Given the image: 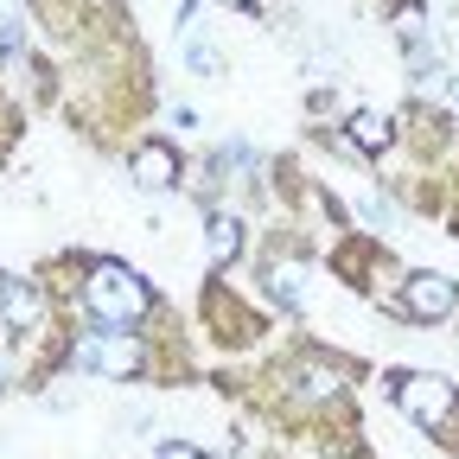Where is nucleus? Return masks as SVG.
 <instances>
[{
	"instance_id": "nucleus-1",
	"label": "nucleus",
	"mask_w": 459,
	"mask_h": 459,
	"mask_svg": "<svg viewBox=\"0 0 459 459\" xmlns=\"http://www.w3.org/2000/svg\"><path fill=\"white\" fill-rule=\"evenodd\" d=\"M83 300H90V313H96L102 325H134V319L147 313V287H141L122 262H96L90 281H83Z\"/></svg>"
},
{
	"instance_id": "nucleus-2",
	"label": "nucleus",
	"mask_w": 459,
	"mask_h": 459,
	"mask_svg": "<svg viewBox=\"0 0 459 459\" xmlns=\"http://www.w3.org/2000/svg\"><path fill=\"white\" fill-rule=\"evenodd\" d=\"M395 402H402V415H409V421L440 428V421L453 415V383H446V377H428V370L395 377Z\"/></svg>"
},
{
	"instance_id": "nucleus-3",
	"label": "nucleus",
	"mask_w": 459,
	"mask_h": 459,
	"mask_svg": "<svg viewBox=\"0 0 459 459\" xmlns=\"http://www.w3.org/2000/svg\"><path fill=\"white\" fill-rule=\"evenodd\" d=\"M77 370H102V377H134L141 370V344L128 332H90L77 344Z\"/></svg>"
},
{
	"instance_id": "nucleus-4",
	"label": "nucleus",
	"mask_w": 459,
	"mask_h": 459,
	"mask_svg": "<svg viewBox=\"0 0 459 459\" xmlns=\"http://www.w3.org/2000/svg\"><path fill=\"white\" fill-rule=\"evenodd\" d=\"M402 307H409L415 319H446L459 307V287L446 274H409V287H402Z\"/></svg>"
},
{
	"instance_id": "nucleus-5",
	"label": "nucleus",
	"mask_w": 459,
	"mask_h": 459,
	"mask_svg": "<svg viewBox=\"0 0 459 459\" xmlns=\"http://www.w3.org/2000/svg\"><path fill=\"white\" fill-rule=\"evenodd\" d=\"M134 179H141L147 192H160V186H172V179H179V153H172L166 141H147V147L134 153Z\"/></svg>"
},
{
	"instance_id": "nucleus-6",
	"label": "nucleus",
	"mask_w": 459,
	"mask_h": 459,
	"mask_svg": "<svg viewBox=\"0 0 459 459\" xmlns=\"http://www.w3.org/2000/svg\"><path fill=\"white\" fill-rule=\"evenodd\" d=\"M351 147H358V153H383V147H389V122H383L377 108H358V115H351Z\"/></svg>"
},
{
	"instance_id": "nucleus-7",
	"label": "nucleus",
	"mask_w": 459,
	"mask_h": 459,
	"mask_svg": "<svg viewBox=\"0 0 459 459\" xmlns=\"http://www.w3.org/2000/svg\"><path fill=\"white\" fill-rule=\"evenodd\" d=\"M237 249H243V217L217 211L211 217V255H237Z\"/></svg>"
},
{
	"instance_id": "nucleus-8",
	"label": "nucleus",
	"mask_w": 459,
	"mask_h": 459,
	"mask_svg": "<svg viewBox=\"0 0 459 459\" xmlns=\"http://www.w3.org/2000/svg\"><path fill=\"white\" fill-rule=\"evenodd\" d=\"M0 313H7L13 325H32V319H39V294H32V287H7V300H0Z\"/></svg>"
},
{
	"instance_id": "nucleus-9",
	"label": "nucleus",
	"mask_w": 459,
	"mask_h": 459,
	"mask_svg": "<svg viewBox=\"0 0 459 459\" xmlns=\"http://www.w3.org/2000/svg\"><path fill=\"white\" fill-rule=\"evenodd\" d=\"M300 389H307V395H338V370H325V364H300Z\"/></svg>"
},
{
	"instance_id": "nucleus-10",
	"label": "nucleus",
	"mask_w": 459,
	"mask_h": 459,
	"mask_svg": "<svg viewBox=\"0 0 459 459\" xmlns=\"http://www.w3.org/2000/svg\"><path fill=\"white\" fill-rule=\"evenodd\" d=\"M153 459H204V453H198V446H186V440H166Z\"/></svg>"
},
{
	"instance_id": "nucleus-11",
	"label": "nucleus",
	"mask_w": 459,
	"mask_h": 459,
	"mask_svg": "<svg viewBox=\"0 0 459 459\" xmlns=\"http://www.w3.org/2000/svg\"><path fill=\"white\" fill-rule=\"evenodd\" d=\"M223 7H249V0H223Z\"/></svg>"
},
{
	"instance_id": "nucleus-12",
	"label": "nucleus",
	"mask_w": 459,
	"mask_h": 459,
	"mask_svg": "<svg viewBox=\"0 0 459 459\" xmlns=\"http://www.w3.org/2000/svg\"><path fill=\"white\" fill-rule=\"evenodd\" d=\"M0 300H7V281H0Z\"/></svg>"
}]
</instances>
